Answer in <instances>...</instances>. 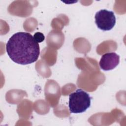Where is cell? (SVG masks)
Returning a JSON list of instances; mask_svg holds the SVG:
<instances>
[{
    "label": "cell",
    "mask_w": 126,
    "mask_h": 126,
    "mask_svg": "<svg viewBox=\"0 0 126 126\" xmlns=\"http://www.w3.org/2000/svg\"><path fill=\"white\" fill-rule=\"evenodd\" d=\"M94 18L97 27L104 31L111 30L116 24V17L114 12L106 9H101L97 12Z\"/></svg>",
    "instance_id": "3957f363"
},
{
    "label": "cell",
    "mask_w": 126,
    "mask_h": 126,
    "mask_svg": "<svg viewBox=\"0 0 126 126\" xmlns=\"http://www.w3.org/2000/svg\"><path fill=\"white\" fill-rule=\"evenodd\" d=\"M91 102L90 95L81 89L70 94L69 96L68 106L70 113H81L88 109Z\"/></svg>",
    "instance_id": "7a4b0ae2"
},
{
    "label": "cell",
    "mask_w": 126,
    "mask_h": 126,
    "mask_svg": "<svg viewBox=\"0 0 126 126\" xmlns=\"http://www.w3.org/2000/svg\"><path fill=\"white\" fill-rule=\"evenodd\" d=\"M6 50L12 61L22 65L35 62L40 54L38 43L31 33L27 32L13 34L7 41Z\"/></svg>",
    "instance_id": "6da1fadb"
},
{
    "label": "cell",
    "mask_w": 126,
    "mask_h": 126,
    "mask_svg": "<svg viewBox=\"0 0 126 126\" xmlns=\"http://www.w3.org/2000/svg\"><path fill=\"white\" fill-rule=\"evenodd\" d=\"M120 63V56L115 52L107 53L103 55L99 64L101 69L109 71L114 69Z\"/></svg>",
    "instance_id": "277c9868"
},
{
    "label": "cell",
    "mask_w": 126,
    "mask_h": 126,
    "mask_svg": "<svg viewBox=\"0 0 126 126\" xmlns=\"http://www.w3.org/2000/svg\"><path fill=\"white\" fill-rule=\"evenodd\" d=\"M33 37L38 43L42 42L45 39V36L44 34L40 32H37L35 33L33 35Z\"/></svg>",
    "instance_id": "5b68a950"
}]
</instances>
